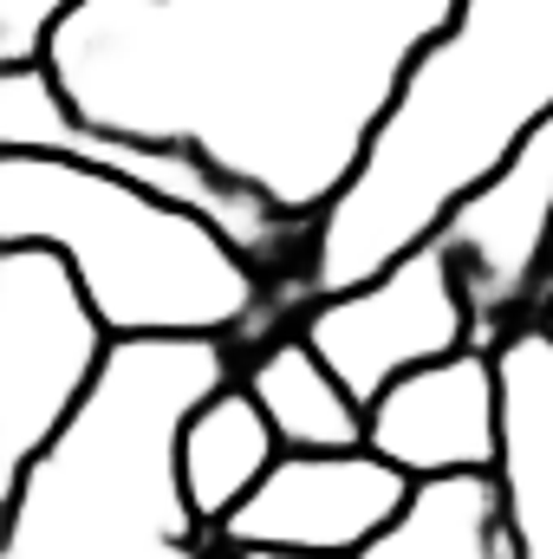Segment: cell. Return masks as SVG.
Returning <instances> with one entry per match:
<instances>
[{"label": "cell", "mask_w": 553, "mask_h": 559, "mask_svg": "<svg viewBox=\"0 0 553 559\" xmlns=\"http://www.w3.org/2000/svg\"><path fill=\"white\" fill-rule=\"evenodd\" d=\"M0 150H66V156H85L125 182H138L150 195L176 202V209H196L209 215L242 254H255L268 274L274 261L293 248L306 254V222L280 215L274 202H261L255 189H242L235 176H222L209 156L196 150H176V143H138V138H111L98 124H85L59 79L46 66H20V72H0Z\"/></svg>", "instance_id": "6"}, {"label": "cell", "mask_w": 553, "mask_h": 559, "mask_svg": "<svg viewBox=\"0 0 553 559\" xmlns=\"http://www.w3.org/2000/svg\"><path fill=\"white\" fill-rule=\"evenodd\" d=\"M449 7L456 0H85L46 72L85 124L196 150L313 228Z\"/></svg>", "instance_id": "1"}, {"label": "cell", "mask_w": 553, "mask_h": 559, "mask_svg": "<svg viewBox=\"0 0 553 559\" xmlns=\"http://www.w3.org/2000/svg\"><path fill=\"white\" fill-rule=\"evenodd\" d=\"M111 352V325L52 248H0V495L85 411Z\"/></svg>", "instance_id": "5"}, {"label": "cell", "mask_w": 553, "mask_h": 559, "mask_svg": "<svg viewBox=\"0 0 553 559\" xmlns=\"http://www.w3.org/2000/svg\"><path fill=\"white\" fill-rule=\"evenodd\" d=\"M242 384L268 411L280 449H306V455H319V449H365V404L339 384V371L293 325L255 352Z\"/></svg>", "instance_id": "12"}, {"label": "cell", "mask_w": 553, "mask_h": 559, "mask_svg": "<svg viewBox=\"0 0 553 559\" xmlns=\"http://www.w3.org/2000/svg\"><path fill=\"white\" fill-rule=\"evenodd\" d=\"M443 241L456 254V274L475 312V345L502 332L528 299L534 280L548 274V241H553V118L521 143L502 176H489L449 222ZM489 352V345H482Z\"/></svg>", "instance_id": "10"}, {"label": "cell", "mask_w": 553, "mask_h": 559, "mask_svg": "<svg viewBox=\"0 0 553 559\" xmlns=\"http://www.w3.org/2000/svg\"><path fill=\"white\" fill-rule=\"evenodd\" d=\"M52 248L111 338H242L274 312V274L209 215L66 156L0 150V248Z\"/></svg>", "instance_id": "4"}, {"label": "cell", "mask_w": 553, "mask_h": 559, "mask_svg": "<svg viewBox=\"0 0 553 559\" xmlns=\"http://www.w3.org/2000/svg\"><path fill=\"white\" fill-rule=\"evenodd\" d=\"M508 527L502 475H443L416 481L411 508L352 559H495Z\"/></svg>", "instance_id": "13"}, {"label": "cell", "mask_w": 553, "mask_h": 559, "mask_svg": "<svg viewBox=\"0 0 553 559\" xmlns=\"http://www.w3.org/2000/svg\"><path fill=\"white\" fill-rule=\"evenodd\" d=\"M85 0H0V72L46 66Z\"/></svg>", "instance_id": "14"}, {"label": "cell", "mask_w": 553, "mask_h": 559, "mask_svg": "<svg viewBox=\"0 0 553 559\" xmlns=\"http://www.w3.org/2000/svg\"><path fill=\"white\" fill-rule=\"evenodd\" d=\"M242 559H345V554H293V547H261V554H242Z\"/></svg>", "instance_id": "15"}, {"label": "cell", "mask_w": 553, "mask_h": 559, "mask_svg": "<svg viewBox=\"0 0 553 559\" xmlns=\"http://www.w3.org/2000/svg\"><path fill=\"white\" fill-rule=\"evenodd\" d=\"M228 378L222 338H118L85 411L0 495V559H202L215 534L176 481V429Z\"/></svg>", "instance_id": "3"}, {"label": "cell", "mask_w": 553, "mask_h": 559, "mask_svg": "<svg viewBox=\"0 0 553 559\" xmlns=\"http://www.w3.org/2000/svg\"><path fill=\"white\" fill-rule=\"evenodd\" d=\"M293 332L339 371V384L358 404H372L404 371L475 345V312H469L449 241L430 235L423 248L398 254L365 286L332 293V299H306Z\"/></svg>", "instance_id": "7"}, {"label": "cell", "mask_w": 553, "mask_h": 559, "mask_svg": "<svg viewBox=\"0 0 553 559\" xmlns=\"http://www.w3.org/2000/svg\"><path fill=\"white\" fill-rule=\"evenodd\" d=\"M553 118V0H456L416 46L339 195L313 215L293 299H332L443 222Z\"/></svg>", "instance_id": "2"}, {"label": "cell", "mask_w": 553, "mask_h": 559, "mask_svg": "<svg viewBox=\"0 0 553 559\" xmlns=\"http://www.w3.org/2000/svg\"><path fill=\"white\" fill-rule=\"evenodd\" d=\"M365 449L411 481L502 475L508 468V384L495 352L462 345L385 384L365 404Z\"/></svg>", "instance_id": "9"}, {"label": "cell", "mask_w": 553, "mask_h": 559, "mask_svg": "<svg viewBox=\"0 0 553 559\" xmlns=\"http://www.w3.org/2000/svg\"><path fill=\"white\" fill-rule=\"evenodd\" d=\"M202 559H242V554H235V547H209Z\"/></svg>", "instance_id": "18"}, {"label": "cell", "mask_w": 553, "mask_h": 559, "mask_svg": "<svg viewBox=\"0 0 553 559\" xmlns=\"http://www.w3.org/2000/svg\"><path fill=\"white\" fill-rule=\"evenodd\" d=\"M416 481L391 468L372 449H286L261 488L215 527V547L261 554V547H293V554H365L404 508Z\"/></svg>", "instance_id": "8"}, {"label": "cell", "mask_w": 553, "mask_h": 559, "mask_svg": "<svg viewBox=\"0 0 553 559\" xmlns=\"http://www.w3.org/2000/svg\"><path fill=\"white\" fill-rule=\"evenodd\" d=\"M280 455L286 449H280L274 423H268V411L255 404V391L242 378L209 391L176 429V481H183V495H189V508H196V521L209 534L261 488V475Z\"/></svg>", "instance_id": "11"}, {"label": "cell", "mask_w": 553, "mask_h": 559, "mask_svg": "<svg viewBox=\"0 0 553 559\" xmlns=\"http://www.w3.org/2000/svg\"><path fill=\"white\" fill-rule=\"evenodd\" d=\"M541 338L553 345V299H548V312H541Z\"/></svg>", "instance_id": "17"}, {"label": "cell", "mask_w": 553, "mask_h": 559, "mask_svg": "<svg viewBox=\"0 0 553 559\" xmlns=\"http://www.w3.org/2000/svg\"><path fill=\"white\" fill-rule=\"evenodd\" d=\"M495 559H528V554H521V534H515V527H502V547H495Z\"/></svg>", "instance_id": "16"}, {"label": "cell", "mask_w": 553, "mask_h": 559, "mask_svg": "<svg viewBox=\"0 0 553 559\" xmlns=\"http://www.w3.org/2000/svg\"><path fill=\"white\" fill-rule=\"evenodd\" d=\"M548 274H553V241H548Z\"/></svg>", "instance_id": "19"}]
</instances>
